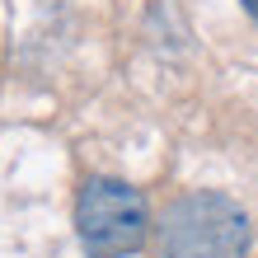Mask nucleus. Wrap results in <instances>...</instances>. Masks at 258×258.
<instances>
[{
  "mask_svg": "<svg viewBox=\"0 0 258 258\" xmlns=\"http://www.w3.org/2000/svg\"><path fill=\"white\" fill-rule=\"evenodd\" d=\"M249 211L225 192H183L160 216L164 258H244Z\"/></svg>",
  "mask_w": 258,
  "mask_h": 258,
  "instance_id": "f257e3e1",
  "label": "nucleus"
},
{
  "mask_svg": "<svg viewBox=\"0 0 258 258\" xmlns=\"http://www.w3.org/2000/svg\"><path fill=\"white\" fill-rule=\"evenodd\" d=\"M75 230L89 258H127L146 244V197L122 178H85L75 197Z\"/></svg>",
  "mask_w": 258,
  "mask_h": 258,
  "instance_id": "f03ea898",
  "label": "nucleus"
},
{
  "mask_svg": "<svg viewBox=\"0 0 258 258\" xmlns=\"http://www.w3.org/2000/svg\"><path fill=\"white\" fill-rule=\"evenodd\" d=\"M239 5H244V14H249V19H258V0H239Z\"/></svg>",
  "mask_w": 258,
  "mask_h": 258,
  "instance_id": "7ed1b4c3",
  "label": "nucleus"
}]
</instances>
